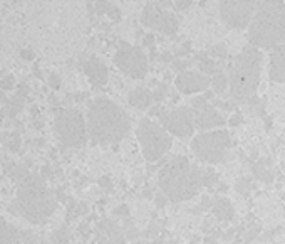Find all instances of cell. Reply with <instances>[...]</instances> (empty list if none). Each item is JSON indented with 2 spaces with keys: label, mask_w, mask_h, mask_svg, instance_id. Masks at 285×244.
Returning a JSON list of instances; mask_svg holds the SVG:
<instances>
[{
  "label": "cell",
  "mask_w": 285,
  "mask_h": 244,
  "mask_svg": "<svg viewBox=\"0 0 285 244\" xmlns=\"http://www.w3.org/2000/svg\"><path fill=\"white\" fill-rule=\"evenodd\" d=\"M88 133L94 145L118 143L129 132V116L119 104L108 98H98L88 106Z\"/></svg>",
  "instance_id": "cell-1"
},
{
  "label": "cell",
  "mask_w": 285,
  "mask_h": 244,
  "mask_svg": "<svg viewBox=\"0 0 285 244\" xmlns=\"http://www.w3.org/2000/svg\"><path fill=\"white\" fill-rule=\"evenodd\" d=\"M159 125L178 138H190L195 132V114L191 108L180 106L159 113Z\"/></svg>",
  "instance_id": "cell-12"
},
{
  "label": "cell",
  "mask_w": 285,
  "mask_h": 244,
  "mask_svg": "<svg viewBox=\"0 0 285 244\" xmlns=\"http://www.w3.org/2000/svg\"><path fill=\"white\" fill-rule=\"evenodd\" d=\"M260 2H240V0H225L220 2V17L226 27L245 29L250 27Z\"/></svg>",
  "instance_id": "cell-11"
},
{
  "label": "cell",
  "mask_w": 285,
  "mask_h": 244,
  "mask_svg": "<svg viewBox=\"0 0 285 244\" xmlns=\"http://www.w3.org/2000/svg\"><path fill=\"white\" fill-rule=\"evenodd\" d=\"M211 209H213V214L218 221H231V219L235 217L233 205L225 197H216L213 202H211Z\"/></svg>",
  "instance_id": "cell-19"
},
{
  "label": "cell",
  "mask_w": 285,
  "mask_h": 244,
  "mask_svg": "<svg viewBox=\"0 0 285 244\" xmlns=\"http://www.w3.org/2000/svg\"><path fill=\"white\" fill-rule=\"evenodd\" d=\"M113 59L121 73L133 79H143L148 73V56L138 46L121 42V47L116 51Z\"/></svg>",
  "instance_id": "cell-9"
},
{
  "label": "cell",
  "mask_w": 285,
  "mask_h": 244,
  "mask_svg": "<svg viewBox=\"0 0 285 244\" xmlns=\"http://www.w3.org/2000/svg\"><path fill=\"white\" fill-rule=\"evenodd\" d=\"M54 128L64 147L79 148L89 138L88 121L84 114L76 108H59L56 109Z\"/></svg>",
  "instance_id": "cell-6"
},
{
  "label": "cell",
  "mask_w": 285,
  "mask_h": 244,
  "mask_svg": "<svg viewBox=\"0 0 285 244\" xmlns=\"http://www.w3.org/2000/svg\"><path fill=\"white\" fill-rule=\"evenodd\" d=\"M79 68L84 71L86 76H88V79H89V83L93 84V88L99 89L108 83V78H109L108 68H106V64L99 59V57L83 56V59H79Z\"/></svg>",
  "instance_id": "cell-15"
},
{
  "label": "cell",
  "mask_w": 285,
  "mask_h": 244,
  "mask_svg": "<svg viewBox=\"0 0 285 244\" xmlns=\"http://www.w3.org/2000/svg\"><path fill=\"white\" fill-rule=\"evenodd\" d=\"M67 242H69V237H67L66 227H62L59 231L54 232V236H52V244H67Z\"/></svg>",
  "instance_id": "cell-30"
},
{
  "label": "cell",
  "mask_w": 285,
  "mask_h": 244,
  "mask_svg": "<svg viewBox=\"0 0 285 244\" xmlns=\"http://www.w3.org/2000/svg\"><path fill=\"white\" fill-rule=\"evenodd\" d=\"M98 244H126V234L113 219H101L96 226Z\"/></svg>",
  "instance_id": "cell-16"
},
{
  "label": "cell",
  "mask_w": 285,
  "mask_h": 244,
  "mask_svg": "<svg viewBox=\"0 0 285 244\" xmlns=\"http://www.w3.org/2000/svg\"><path fill=\"white\" fill-rule=\"evenodd\" d=\"M166 84H161V86H158L156 89L153 91V98H154V101H161L163 98L166 96Z\"/></svg>",
  "instance_id": "cell-34"
},
{
  "label": "cell",
  "mask_w": 285,
  "mask_h": 244,
  "mask_svg": "<svg viewBox=\"0 0 285 244\" xmlns=\"http://www.w3.org/2000/svg\"><path fill=\"white\" fill-rule=\"evenodd\" d=\"M263 56L258 47L247 46L230 66V94L238 103H253L262 73Z\"/></svg>",
  "instance_id": "cell-4"
},
{
  "label": "cell",
  "mask_w": 285,
  "mask_h": 244,
  "mask_svg": "<svg viewBox=\"0 0 285 244\" xmlns=\"http://www.w3.org/2000/svg\"><path fill=\"white\" fill-rule=\"evenodd\" d=\"M191 7L190 0H178V2H173V9L175 11H186V9Z\"/></svg>",
  "instance_id": "cell-38"
},
{
  "label": "cell",
  "mask_w": 285,
  "mask_h": 244,
  "mask_svg": "<svg viewBox=\"0 0 285 244\" xmlns=\"http://www.w3.org/2000/svg\"><path fill=\"white\" fill-rule=\"evenodd\" d=\"M49 86H51V88L54 89V91H57V89L61 88V78H59V74H54V73H52V74L49 76Z\"/></svg>",
  "instance_id": "cell-39"
},
{
  "label": "cell",
  "mask_w": 285,
  "mask_h": 244,
  "mask_svg": "<svg viewBox=\"0 0 285 244\" xmlns=\"http://www.w3.org/2000/svg\"><path fill=\"white\" fill-rule=\"evenodd\" d=\"M129 104L134 108H139V109H148L151 106V103L154 101L153 98V91H149L146 88H136L129 93Z\"/></svg>",
  "instance_id": "cell-18"
},
{
  "label": "cell",
  "mask_w": 285,
  "mask_h": 244,
  "mask_svg": "<svg viewBox=\"0 0 285 244\" xmlns=\"http://www.w3.org/2000/svg\"><path fill=\"white\" fill-rule=\"evenodd\" d=\"M196 61H198V66H200V71L203 74H216L220 73L218 71V64L215 63V59H211V57H208V54L206 52H203V54H198L196 56Z\"/></svg>",
  "instance_id": "cell-24"
},
{
  "label": "cell",
  "mask_w": 285,
  "mask_h": 244,
  "mask_svg": "<svg viewBox=\"0 0 285 244\" xmlns=\"http://www.w3.org/2000/svg\"><path fill=\"white\" fill-rule=\"evenodd\" d=\"M2 91H9V89H14L16 88V78L14 74H4L2 76Z\"/></svg>",
  "instance_id": "cell-32"
},
{
  "label": "cell",
  "mask_w": 285,
  "mask_h": 244,
  "mask_svg": "<svg viewBox=\"0 0 285 244\" xmlns=\"http://www.w3.org/2000/svg\"><path fill=\"white\" fill-rule=\"evenodd\" d=\"M21 57H22V59H26V61H32V59H34L32 49H22V51H21Z\"/></svg>",
  "instance_id": "cell-43"
},
{
  "label": "cell",
  "mask_w": 285,
  "mask_h": 244,
  "mask_svg": "<svg viewBox=\"0 0 285 244\" xmlns=\"http://www.w3.org/2000/svg\"><path fill=\"white\" fill-rule=\"evenodd\" d=\"M114 216H123V217H129V209L128 205H121V207H116L114 209Z\"/></svg>",
  "instance_id": "cell-42"
},
{
  "label": "cell",
  "mask_w": 285,
  "mask_h": 244,
  "mask_svg": "<svg viewBox=\"0 0 285 244\" xmlns=\"http://www.w3.org/2000/svg\"><path fill=\"white\" fill-rule=\"evenodd\" d=\"M228 84H230V79L226 78V74L221 73V71L211 78V88H213V91L216 94H223L226 91V88H228Z\"/></svg>",
  "instance_id": "cell-25"
},
{
  "label": "cell",
  "mask_w": 285,
  "mask_h": 244,
  "mask_svg": "<svg viewBox=\"0 0 285 244\" xmlns=\"http://www.w3.org/2000/svg\"><path fill=\"white\" fill-rule=\"evenodd\" d=\"M136 138L141 147L144 159L148 162H156L171 148V135L159 123L149 118L139 121L136 128Z\"/></svg>",
  "instance_id": "cell-7"
},
{
  "label": "cell",
  "mask_w": 285,
  "mask_h": 244,
  "mask_svg": "<svg viewBox=\"0 0 285 244\" xmlns=\"http://www.w3.org/2000/svg\"><path fill=\"white\" fill-rule=\"evenodd\" d=\"M250 184H252V180H250L248 177H243V179H240L238 182H236V185H235L236 192L247 195L248 194V189H250Z\"/></svg>",
  "instance_id": "cell-29"
},
{
  "label": "cell",
  "mask_w": 285,
  "mask_h": 244,
  "mask_svg": "<svg viewBox=\"0 0 285 244\" xmlns=\"http://www.w3.org/2000/svg\"><path fill=\"white\" fill-rule=\"evenodd\" d=\"M210 54L213 57H218V59H225L226 57V47L225 44H215L210 49Z\"/></svg>",
  "instance_id": "cell-33"
},
{
  "label": "cell",
  "mask_w": 285,
  "mask_h": 244,
  "mask_svg": "<svg viewBox=\"0 0 285 244\" xmlns=\"http://www.w3.org/2000/svg\"><path fill=\"white\" fill-rule=\"evenodd\" d=\"M148 244H163V239H158V241H153V242H148Z\"/></svg>",
  "instance_id": "cell-45"
},
{
  "label": "cell",
  "mask_w": 285,
  "mask_h": 244,
  "mask_svg": "<svg viewBox=\"0 0 285 244\" xmlns=\"http://www.w3.org/2000/svg\"><path fill=\"white\" fill-rule=\"evenodd\" d=\"M86 212H88L86 204H71L69 205V214H67V221H72V219H76L79 216H84Z\"/></svg>",
  "instance_id": "cell-28"
},
{
  "label": "cell",
  "mask_w": 285,
  "mask_h": 244,
  "mask_svg": "<svg viewBox=\"0 0 285 244\" xmlns=\"http://www.w3.org/2000/svg\"><path fill=\"white\" fill-rule=\"evenodd\" d=\"M270 79L275 83H285V42L275 47L270 54Z\"/></svg>",
  "instance_id": "cell-17"
},
{
  "label": "cell",
  "mask_w": 285,
  "mask_h": 244,
  "mask_svg": "<svg viewBox=\"0 0 285 244\" xmlns=\"http://www.w3.org/2000/svg\"><path fill=\"white\" fill-rule=\"evenodd\" d=\"M94 9L98 11L99 16H108L113 21H119L121 19L119 7L113 2H94Z\"/></svg>",
  "instance_id": "cell-23"
},
{
  "label": "cell",
  "mask_w": 285,
  "mask_h": 244,
  "mask_svg": "<svg viewBox=\"0 0 285 244\" xmlns=\"http://www.w3.org/2000/svg\"><path fill=\"white\" fill-rule=\"evenodd\" d=\"M166 200H168V197L165 194H158V197H156V204H158V207H165V204H166Z\"/></svg>",
  "instance_id": "cell-44"
},
{
  "label": "cell",
  "mask_w": 285,
  "mask_h": 244,
  "mask_svg": "<svg viewBox=\"0 0 285 244\" xmlns=\"http://www.w3.org/2000/svg\"><path fill=\"white\" fill-rule=\"evenodd\" d=\"M180 16L168 11L159 2H148L141 12V24L144 27L158 31L165 36L176 34L180 27Z\"/></svg>",
  "instance_id": "cell-10"
},
{
  "label": "cell",
  "mask_w": 285,
  "mask_h": 244,
  "mask_svg": "<svg viewBox=\"0 0 285 244\" xmlns=\"http://www.w3.org/2000/svg\"><path fill=\"white\" fill-rule=\"evenodd\" d=\"M191 109L195 114V127L200 128L201 132L225 125V118L213 104L208 103V98H195L191 101Z\"/></svg>",
  "instance_id": "cell-13"
},
{
  "label": "cell",
  "mask_w": 285,
  "mask_h": 244,
  "mask_svg": "<svg viewBox=\"0 0 285 244\" xmlns=\"http://www.w3.org/2000/svg\"><path fill=\"white\" fill-rule=\"evenodd\" d=\"M231 145L230 133L226 130H213L200 133L193 138L191 150L200 160L206 162L210 165L220 164L225 159L226 150Z\"/></svg>",
  "instance_id": "cell-8"
},
{
  "label": "cell",
  "mask_w": 285,
  "mask_h": 244,
  "mask_svg": "<svg viewBox=\"0 0 285 244\" xmlns=\"http://www.w3.org/2000/svg\"><path fill=\"white\" fill-rule=\"evenodd\" d=\"M255 179L265 182V184H270L273 180V170H272V162L270 159H260L257 164H253L252 167Z\"/></svg>",
  "instance_id": "cell-20"
},
{
  "label": "cell",
  "mask_w": 285,
  "mask_h": 244,
  "mask_svg": "<svg viewBox=\"0 0 285 244\" xmlns=\"http://www.w3.org/2000/svg\"><path fill=\"white\" fill-rule=\"evenodd\" d=\"M159 231H161V229H159L156 224H149V227H146V231L143 232V236L144 237H156Z\"/></svg>",
  "instance_id": "cell-37"
},
{
  "label": "cell",
  "mask_w": 285,
  "mask_h": 244,
  "mask_svg": "<svg viewBox=\"0 0 285 244\" xmlns=\"http://www.w3.org/2000/svg\"><path fill=\"white\" fill-rule=\"evenodd\" d=\"M24 108V98L16 94L12 98H6L4 96V114L9 118H16L19 113L22 111Z\"/></svg>",
  "instance_id": "cell-22"
},
{
  "label": "cell",
  "mask_w": 285,
  "mask_h": 244,
  "mask_svg": "<svg viewBox=\"0 0 285 244\" xmlns=\"http://www.w3.org/2000/svg\"><path fill=\"white\" fill-rule=\"evenodd\" d=\"M4 145L11 148L12 152H19V150H21V137H19V133L17 132H12L9 138H7V135H4Z\"/></svg>",
  "instance_id": "cell-26"
},
{
  "label": "cell",
  "mask_w": 285,
  "mask_h": 244,
  "mask_svg": "<svg viewBox=\"0 0 285 244\" xmlns=\"http://www.w3.org/2000/svg\"><path fill=\"white\" fill-rule=\"evenodd\" d=\"M143 46L144 47H148L149 51H154V36L153 34H146L143 37Z\"/></svg>",
  "instance_id": "cell-40"
},
{
  "label": "cell",
  "mask_w": 285,
  "mask_h": 244,
  "mask_svg": "<svg viewBox=\"0 0 285 244\" xmlns=\"http://www.w3.org/2000/svg\"><path fill=\"white\" fill-rule=\"evenodd\" d=\"M17 212L31 224H44L57 207L52 190L47 187L44 177L31 174L26 180L17 184L16 195Z\"/></svg>",
  "instance_id": "cell-3"
},
{
  "label": "cell",
  "mask_w": 285,
  "mask_h": 244,
  "mask_svg": "<svg viewBox=\"0 0 285 244\" xmlns=\"http://www.w3.org/2000/svg\"><path fill=\"white\" fill-rule=\"evenodd\" d=\"M250 46L260 49H275L285 42V2L268 0L260 2L248 27Z\"/></svg>",
  "instance_id": "cell-5"
},
{
  "label": "cell",
  "mask_w": 285,
  "mask_h": 244,
  "mask_svg": "<svg viewBox=\"0 0 285 244\" xmlns=\"http://www.w3.org/2000/svg\"><path fill=\"white\" fill-rule=\"evenodd\" d=\"M2 244H22L21 231L14 224H9L7 219H2Z\"/></svg>",
  "instance_id": "cell-21"
},
{
  "label": "cell",
  "mask_w": 285,
  "mask_h": 244,
  "mask_svg": "<svg viewBox=\"0 0 285 244\" xmlns=\"http://www.w3.org/2000/svg\"><path fill=\"white\" fill-rule=\"evenodd\" d=\"M241 121H243V114H241L240 111H236V113L233 114V116H231V118L228 119L230 127H238Z\"/></svg>",
  "instance_id": "cell-41"
},
{
  "label": "cell",
  "mask_w": 285,
  "mask_h": 244,
  "mask_svg": "<svg viewBox=\"0 0 285 244\" xmlns=\"http://www.w3.org/2000/svg\"><path fill=\"white\" fill-rule=\"evenodd\" d=\"M203 170L186 157H173L158 174V185L171 202H183L200 192L203 187Z\"/></svg>",
  "instance_id": "cell-2"
},
{
  "label": "cell",
  "mask_w": 285,
  "mask_h": 244,
  "mask_svg": "<svg viewBox=\"0 0 285 244\" xmlns=\"http://www.w3.org/2000/svg\"><path fill=\"white\" fill-rule=\"evenodd\" d=\"M22 244H37V237L34 236L32 231H21Z\"/></svg>",
  "instance_id": "cell-35"
},
{
  "label": "cell",
  "mask_w": 285,
  "mask_h": 244,
  "mask_svg": "<svg viewBox=\"0 0 285 244\" xmlns=\"http://www.w3.org/2000/svg\"><path fill=\"white\" fill-rule=\"evenodd\" d=\"M188 66H190L188 61H176V57H175V61L171 63V69L178 71V74H180V73H183V71H186Z\"/></svg>",
  "instance_id": "cell-36"
},
{
  "label": "cell",
  "mask_w": 285,
  "mask_h": 244,
  "mask_svg": "<svg viewBox=\"0 0 285 244\" xmlns=\"http://www.w3.org/2000/svg\"><path fill=\"white\" fill-rule=\"evenodd\" d=\"M260 229H262V226H260V222L257 224H250V227L247 229V236H245V241L250 242V241H253L255 237L258 236V232H260Z\"/></svg>",
  "instance_id": "cell-31"
},
{
  "label": "cell",
  "mask_w": 285,
  "mask_h": 244,
  "mask_svg": "<svg viewBox=\"0 0 285 244\" xmlns=\"http://www.w3.org/2000/svg\"><path fill=\"white\" fill-rule=\"evenodd\" d=\"M175 84L180 93L183 94H195L205 91L208 86H211V79L206 74L200 73V71H183L176 76Z\"/></svg>",
  "instance_id": "cell-14"
},
{
  "label": "cell",
  "mask_w": 285,
  "mask_h": 244,
  "mask_svg": "<svg viewBox=\"0 0 285 244\" xmlns=\"http://www.w3.org/2000/svg\"><path fill=\"white\" fill-rule=\"evenodd\" d=\"M216 182H218V174L213 169L203 170V187H213Z\"/></svg>",
  "instance_id": "cell-27"
}]
</instances>
